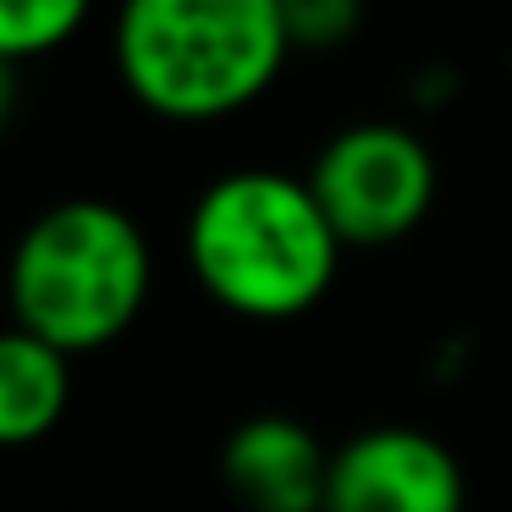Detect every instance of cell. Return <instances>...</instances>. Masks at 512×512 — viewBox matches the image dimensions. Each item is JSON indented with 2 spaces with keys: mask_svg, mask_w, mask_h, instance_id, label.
Instances as JSON below:
<instances>
[{
  "mask_svg": "<svg viewBox=\"0 0 512 512\" xmlns=\"http://www.w3.org/2000/svg\"><path fill=\"white\" fill-rule=\"evenodd\" d=\"M94 0H0V61H39L78 39Z\"/></svg>",
  "mask_w": 512,
  "mask_h": 512,
  "instance_id": "8",
  "label": "cell"
},
{
  "mask_svg": "<svg viewBox=\"0 0 512 512\" xmlns=\"http://www.w3.org/2000/svg\"><path fill=\"white\" fill-rule=\"evenodd\" d=\"M292 56L281 0H122L111 61L160 122H226L248 111Z\"/></svg>",
  "mask_w": 512,
  "mask_h": 512,
  "instance_id": "2",
  "label": "cell"
},
{
  "mask_svg": "<svg viewBox=\"0 0 512 512\" xmlns=\"http://www.w3.org/2000/svg\"><path fill=\"white\" fill-rule=\"evenodd\" d=\"M331 452L292 413H254L221 446V479L248 512H325Z\"/></svg>",
  "mask_w": 512,
  "mask_h": 512,
  "instance_id": "6",
  "label": "cell"
},
{
  "mask_svg": "<svg viewBox=\"0 0 512 512\" xmlns=\"http://www.w3.org/2000/svg\"><path fill=\"white\" fill-rule=\"evenodd\" d=\"M309 188L347 248H386L430 215L435 155L402 122H353L314 155Z\"/></svg>",
  "mask_w": 512,
  "mask_h": 512,
  "instance_id": "4",
  "label": "cell"
},
{
  "mask_svg": "<svg viewBox=\"0 0 512 512\" xmlns=\"http://www.w3.org/2000/svg\"><path fill=\"white\" fill-rule=\"evenodd\" d=\"M342 248L320 193L292 171H226L188 210V270L204 298L237 320L276 325L309 314L331 292Z\"/></svg>",
  "mask_w": 512,
  "mask_h": 512,
  "instance_id": "1",
  "label": "cell"
},
{
  "mask_svg": "<svg viewBox=\"0 0 512 512\" xmlns=\"http://www.w3.org/2000/svg\"><path fill=\"white\" fill-rule=\"evenodd\" d=\"M457 452L419 424H375L331 452L325 512H463Z\"/></svg>",
  "mask_w": 512,
  "mask_h": 512,
  "instance_id": "5",
  "label": "cell"
},
{
  "mask_svg": "<svg viewBox=\"0 0 512 512\" xmlns=\"http://www.w3.org/2000/svg\"><path fill=\"white\" fill-rule=\"evenodd\" d=\"M281 23H287L292 50H325L347 45L364 23V0H281Z\"/></svg>",
  "mask_w": 512,
  "mask_h": 512,
  "instance_id": "9",
  "label": "cell"
},
{
  "mask_svg": "<svg viewBox=\"0 0 512 512\" xmlns=\"http://www.w3.org/2000/svg\"><path fill=\"white\" fill-rule=\"evenodd\" d=\"M155 287L149 237L122 204L61 199L23 226L12 248V325L61 353H100L133 331Z\"/></svg>",
  "mask_w": 512,
  "mask_h": 512,
  "instance_id": "3",
  "label": "cell"
},
{
  "mask_svg": "<svg viewBox=\"0 0 512 512\" xmlns=\"http://www.w3.org/2000/svg\"><path fill=\"white\" fill-rule=\"evenodd\" d=\"M67 402H72V353L12 325L0 336V441L6 446L45 441L61 424Z\"/></svg>",
  "mask_w": 512,
  "mask_h": 512,
  "instance_id": "7",
  "label": "cell"
}]
</instances>
